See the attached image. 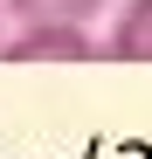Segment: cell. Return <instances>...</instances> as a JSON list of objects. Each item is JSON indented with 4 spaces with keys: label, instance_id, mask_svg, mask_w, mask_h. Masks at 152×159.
<instances>
[{
    "label": "cell",
    "instance_id": "cell-1",
    "mask_svg": "<svg viewBox=\"0 0 152 159\" xmlns=\"http://www.w3.org/2000/svg\"><path fill=\"white\" fill-rule=\"evenodd\" d=\"M0 56L7 62H97L111 56V42H90V28H69V21H42V28H14Z\"/></svg>",
    "mask_w": 152,
    "mask_h": 159
},
{
    "label": "cell",
    "instance_id": "cell-2",
    "mask_svg": "<svg viewBox=\"0 0 152 159\" xmlns=\"http://www.w3.org/2000/svg\"><path fill=\"white\" fill-rule=\"evenodd\" d=\"M111 56L118 62H152V0H124V14L111 28Z\"/></svg>",
    "mask_w": 152,
    "mask_h": 159
},
{
    "label": "cell",
    "instance_id": "cell-3",
    "mask_svg": "<svg viewBox=\"0 0 152 159\" xmlns=\"http://www.w3.org/2000/svg\"><path fill=\"white\" fill-rule=\"evenodd\" d=\"M21 28H42V21H69V28H90V14L104 0H0Z\"/></svg>",
    "mask_w": 152,
    "mask_h": 159
},
{
    "label": "cell",
    "instance_id": "cell-4",
    "mask_svg": "<svg viewBox=\"0 0 152 159\" xmlns=\"http://www.w3.org/2000/svg\"><path fill=\"white\" fill-rule=\"evenodd\" d=\"M0 14H7V7H0ZM0 48H7V35H0Z\"/></svg>",
    "mask_w": 152,
    "mask_h": 159
}]
</instances>
